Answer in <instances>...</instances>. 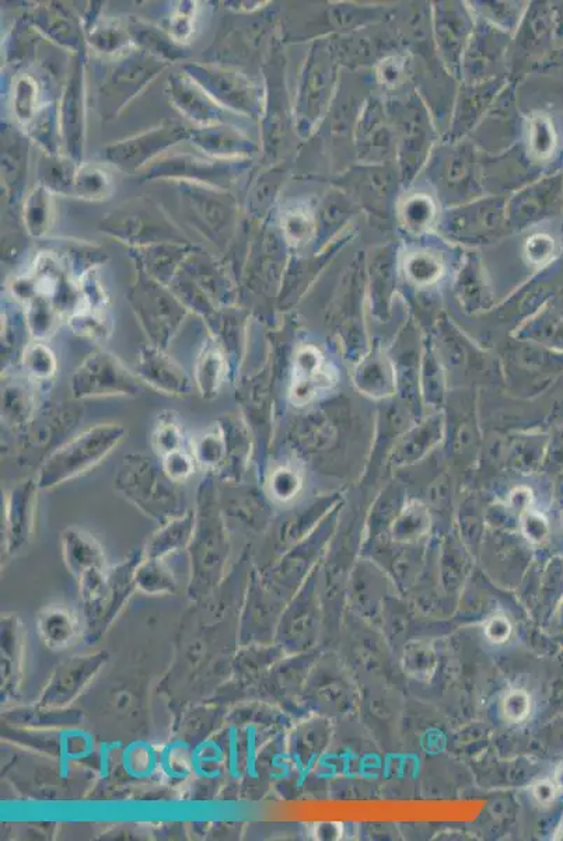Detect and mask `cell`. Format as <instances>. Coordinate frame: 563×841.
I'll return each mask as SVG.
<instances>
[{
  "label": "cell",
  "mask_w": 563,
  "mask_h": 841,
  "mask_svg": "<svg viewBox=\"0 0 563 841\" xmlns=\"http://www.w3.org/2000/svg\"><path fill=\"white\" fill-rule=\"evenodd\" d=\"M13 292L28 309L29 327L36 339L49 338L62 318L70 316L71 320L82 306V290L51 254L41 255L29 274L14 282Z\"/></svg>",
  "instance_id": "1"
},
{
  "label": "cell",
  "mask_w": 563,
  "mask_h": 841,
  "mask_svg": "<svg viewBox=\"0 0 563 841\" xmlns=\"http://www.w3.org/2000/svg\"><path fill=\"white\" fill-rule=\"evenodd\" d=\"M116 490L155 519H173L181 508V491L163 466L144 454L125 458L116 475Z\"/></svg>",
  "instance_id": "2"
},
{
  "label": "cell",
  "mask_w": 563,
  "mask_h": 841,
  "mask_svg": "<svg viewBox=\"0 0 563 841\" xmlns=\"http://www.w3.org/2000/svg\"><path fill=\"white\" fill-rule=\"evenodd\" d=\"M127 435L119 424H100L88 428L81 435L71 439L56 449L46 459L39 473L40 488H54L56 485L75 479L88 469L102 462L114 448Z\"/></svg>",
  "instance_id": "3"
},
{
  "label": "cell",
  "mask_w": 563,
  "mask_h": 841,
  "mask_svg": "<svg viewBox=\"0 0 563 841\" xmlns=\"http://www.w3.org/2000/svg\"><path fill=\"white\" fill-rule=\"evenodd\" d=\"M71 386L76 399L137 396L140 391L137 376L130 374L121 360L106 351L92 354L73 375Z\"/></svg>",
  "instance_id": "4"
},
{
  "label": "cell",
  "mask_w": 563,
  "mask_h": 841,
  "mask_svg": "<svg viewBox=\"0 0 563 841\" xmlns=\"http://www.w3.org/2000/svg\"><path fill=\"white\" fill-rule=\"evenodd\" d=\"M64 551L71 571L81 578L85 597L87 600H96L106 578L102 547L87 533L70 529L64 535Z\"/></svg>",
  "instance_id": "5"
},
{
  "label": "cell",
  "mask_w": 563,
  "mask_h": 841,
  "mask_svg": "<svg viewBox=\"0 0 563 841\" xmlns=\"http://www.w3.org/2000/svg\"><path fill=\"white\" fill-rule=\"evenodd\" d=\"M137 374L153 389L167 395L185 396L191 391V380L185 370L156 346L140 351Z\"/></svg>",
  "instance_id": "6"
},
{
  "label": "cell",
  "mask_w": 563,
  "mask_h": 841,
  "mask_svg": "<svg viewBox=\"0 0 563 841\" xmlns=\"http://www.w3.org/2000/svg\"><path fill=\"white\" fill-rule=\"evenodd\" d=\"M36 487H39V483L28 480V482L20 483L9 496V546L12 550H18L28 542L34 518Z\"/></svg>",
  "instance_id": "7"
},
{
  "label": "cell",
  "mask_w": 563,
  "mask_h": 841,
  "mask_svg": "<svg viewBox=\"0 0 563 841\" xmlns=\"http://www.w3.org/2000/svg\"><path fill=\"white\" fill-rule=\"evenodd\" d=\"M79 620L75 611L65 606H50L41 611L39 629L41 639L52 650H64L79 635Z\"/></svg>",
  "instance_id": "8"
},
{
  "label": "cell",
  "mask_w": 563,
  "mask_h": 841,
  "mask_svg": "<svg viewBox=\"0 0 563 841\" xmlns=\"http://www.w3.org/2000/svg\"><path fill=\"white\" fill-rule=\"evenodd\" d=\"M98 666H100V662L96 658L67 662L65 666L60 669L59 679H55L54 684L46 688L44 703L46 705L66 703L79 692L83 684L91 681Z\"/></svg>",
  "instance_id": "9"
},
{
  "label": "cell",
  "mask_w": 563,
  "mask_h": 841,
  "mask_svg": "<svg viewBox=\"0 0 563 841\" xmlns=\"http://www.w3.org/2000/svg\"><path fill=\"white\" fill-rule=\"evenodd\" d=\"M330 376L322 370L321 358L315 349H305L296 360L294 399L309 401L325 388Z\"/></svg>",
  "instance_id": "10"
},
{
  "label": "cell",
  "mask_w": 563,
  "mask_h": 841,
  "mask_svg": "<svg viewBox=\"0 0 563 841\" xmlns=\"http://www.w3.org/2000/svg\"><path fill=\"white\" fill-rule=\"evenodd\" d=\"M226 358L215 343H206L196 360L195 379L203 397L211 399L221 388L226 375Z\"/></svg>",
  "instance_id": "11"
},
{
  "label": "cell",
  "mask_w": 563,
  "mask_h": 841,
  "mask_svg": "<svg viewBox=\"0 0 563 841\" xmlns=\"http://www.w3.org/2000/svg\"><path fill=\"white\" fill-rule=\"evenodd\" d=\"M33 395L23 381H14L3 391V418L9 425L23 427L33 417Z\"/></svg>",
  "instance_id": "12"
},
{
  "label": "cell",
  "mask_w": 563,
  "mask_h": 841,
  "mask_svg": "<svg viewBox=\"0 0 563 841\" xmlns=\"http://www.w3.org/2000/svg\"><path fill=\"white\" fill-rule=\"evenodd\" d=\"M192 529H194V515H192V512H188L187 515L180 516V518L170 519L169 525L155 537L152 548H150V551L155 554L153 557L181 546L190 537Z\"/></svg>",
  "instance_id": "13"
},
{
  "label": "cell",
  "mask_w": 563,
  "mask_h": 841,
  "mask_svg": "<svg viewBox=\"0 0 563 841\" xmlns=\"http://www.w3.org/2000/svg\"><path fill=\"white\" fill-rule=\"evenodd\" d=\"M23 365L25 372L35 380H49L56 372L55 355L43 343H33L25 347Z\"/></svg>",
  "instance_id": "14"
},
{
  "label": "cell",
  "mask_w": 563,
  "mask_h": 841,
  "mask_svg": "<svg viewBox=\"0 0 563 841\" xmlns=\"http://www.w3.org/2000/svg\"><path fill=\"white\" fill-rule=\"evenodd\" d=\"M194 456L198 463L206 467H216L227 458V442L224 432H208L198 438Z\"/></svg>",
  "instance_id": "15"
},
{
  "label": "cell",
  "mask_w": 563,
  "mask_h": 841,
  "mask_svg": "<svg viewBox=\"0 0 563 841\" xmlns=\"http://www.w3.org/2000/svg\"><path fill=\"white\" fill-rule=\"evenodd\" d=\"M184 435L173 420H161L153 432V446L161 458L180 451Z\"/></svg>",
  "instance_id": "16"
},
{
  "label": "cell",
  "mask_w": 563,
  "mask_h": 841,
  "mask_svg": "<svg viewBox=\"0 0 563 841\" xmlns=\"http://www.w3.org/2000/svg\"><path fill=\"white\" fill-rule=\"evenodd\" d=\"M161 459H163L161 466H163L166 474L176 483L184 482V480L194 473V458H191L190 454H187L182 449L166 454V456Z\"/></svg>",
  "instance_id": "17"
},
{
  "label": "cell",
  "mask_w": 563,
  "mask_h": 841,
  "mask_svg": "<svg viewBox=\"0 0 563 841\" xmlns=\"http://www.w3.org/2000/svg\"><path fill=\"white\" fill-rule=\"evenodd\" d=\"M530 709V696L524 691H521V688H514V691L506 694L503 700V713L506 719L510 721V723H521V721L528 718Z\"/></svg>",
  "instance_id": "18"
},
{
  "label": "cell",
  "mask_w": 563,
  "mask_h": 841,
  "mask_svg": "<svg viewBox=\"0 0 563 841\" xmlns=\"http://www.w3.org/2000/svg\"><path fill=\"white\" fill-rule=\"evenodd\" d=\"M161 763H163L164 770L177 778L184 777L190 769V757L185 750H182L181 746H173L169 751H166Z\"/></svg>",
  "instance_id": "19"
},
{
  "label": "cell",
  "mask_w": 563,
  "mask_h": 841,
  "mask_svg": "<svg viewBox=\"0 0 563 841\" xmlns=\"http://www.w3.org/2000/svg\"><path fill=\"white\" fill-rule=\"evenodd\" d=\"M296 475L288 470H279L274 474L273 490L276 496L282 501L290 498L296 493Z\"/></svg>",
  "instance_id": "20"
},
{
  "label": "cell",
  "mask_w": 563,
  "mask_h": 841,
  "mask_svg": "<svg viewBox=\"0 0 563 841\" xmlns=\"http://www.w3.org/2000/svg\"><path fill=\"white\" fill-rule=\"evenodd\" d=\"M510 633H512V626L502 616H495L485 627V634L493 644H502V642L508 641Z\"/></svg>",
  "instance_id": "21"
},
{
  "label": "cell",
  "mask_w": 563,
  "mask_h": 841,
  "mask_svg": "<svg viewBox=\"0 0 563 841\" xmlns=\"http://www.w3.org/2000/svg\"><path fill=\"white\" fill-rule=\"evenodd\" d=\"M192 18H194V15H192V10L187 9H180L179 12L174 14L173 23H171V31H173L176 39L185 40L187 36L191 34Z\"/></svg>",
  "instance_id": "22"
},
{
  "label": "cell",
  "mask_w": 563,
  "mask_h": 841,
  "mask_svg": "<svg viewBox=\"0 0 563 841\" xmlns=\"http://www.w3.org/2000/svg\"><path fill=\"white\" fill-rule=\"evenodd\" d=\"M537 801L540 803H549L555 797L554 784L550 781H540L537 784L533 790Z\"/></svg>",
  "instance_id": "23"
}]
</instances>
